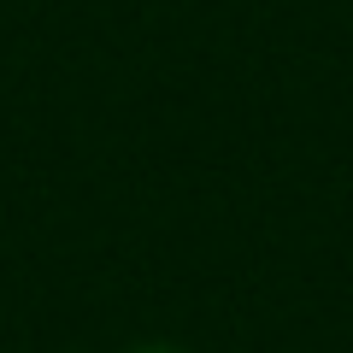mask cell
Returning <instances> with one entry per match:
<instances>
[{"mask_svg":"<svg viewBox=\"0 0 353 353\" xmlns=\"http://www.w3.org/2000/svg\"><path fill=\"white\" fill-rule=\"evenodd\" d=\"M136 353H176V347H136Z\"/></svg>","mask_w":353,"mask_h":353,"instance_id":"obj_1","label":"cell"}]
</instances>
